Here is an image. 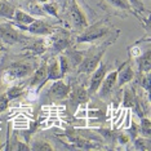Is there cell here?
<instances>
[{
	"instance_id": "obj_9",
	"label": "cell",
	"mask_w": 151,
	"mask_h": 151,
	"mask_svg": "<svg viewBox=\"0 0 151 151\" xmlns=\"http://www.w3.org/2000/svg\"><path fill=\"white\" fill-rule=\"evenodd\" d=\"M70 89H71L70 85L65 83L62 79H58V80H56V83L50 87L48 96L53 101H62V99L67 98L68 93H70Z\"/></svg>"
},
{
	"instance_id": "obj_6",
	"label": "cell",
	"mask_w": 151,
	"mask_h": 151,
	"mask_svg": "<svg viewBox=\"0 0 151 151\" xmlns=\"http://www.w3.org/2000/svg\"><path fill=\"white\" fill-rule=\"evenodd\" d=\"M13 25L17 29L29 31L30 34H34V35H50V34L54 32L53 27L49 23H47L45 21H43V19H34L30 25H26V26L16 25V23H13Z\"/></svg>"
},
{
	"instance_id": "obj_30",
	"label": "cell",
	"mask_w": 151,
	"mask_h": 151,
	"mask_svg": "<svg viewBox=\"0 0 151 151\" xmlns=\"http://www.w3.org/2000/svg\"><path fill=\"white\" fill-rule=\"evenodd\" d=\"M8 104H9V99H8V97H6V94L0 96V110H1V111H4V110L6 109Z\"/></svg>"
},
{
	"instance_id": "obj_13",
	"label": "cell",
	"mask_w": 151,
	"mask_h": 151,
	"mask_svg": "<svg viewBox=\"0 0 151 151\" xmlns=\"http://www.w3.org/2000/svg\"><path fill=\"white\" fill-rule=\"evenodd\" d=\"M25 49L29 53L35 54V56H39V54H43L44 52H47L48 44H47V42L44 39L29 40V42H27V45L25 47Z\"/></svg>"
},
{
	"instance_id": "obj_7",
	"label": "cell",
	"mask_w": 151,
	"mask_h": 151,
	"mask_svg": "<svg viewBox=\"0 0 151 151\" xmlns=\"http://www.w3.org/2000/svg\"><path fill=\"white\" fill-rule=\"evenodd\" d=\"M50 35H52V34H50ZM48 47H50V49H52L54 53L63 52V50H66L71 47V39H70V36L63 31L56 32L50 37V44Z\"/></svg>"
},
{
	"instance_id": "obj_28",
	"label": "cell",
	"mask_w": 151,
	"mask_h": 151,
	"mask_svg": "<svg viewBox=\"0 0 151 151\" xmlns=\"http://www.w3.org/2000/svg\"><path fill=\"white\" fill-rule=\"evenodd\" d=\"M141 132H142V136H146V137H150V133H151V123L147 118H143L141 119Z\"/></svg>"
},
{
	"instance_id": "obj_8",
	"label": "cell",
	"mask_w": 151,
	"mask_h": 151,
	"mask_svg": "<svg viewBox=\"0 0 151 151\" xmlns=\"http://www.w3.org/2000/svg\"><path fill=\"white\" fill-rule=\"evenodd\" d=\"M106 73H107V65L99 62V65L97 66V68H96L93 73H92L91 83H89V87H88V89H87L89 96L97 93V91H98L99 85H101V83H102V80H104Z\"/></svg>"
},
{
	"instance_id": "obj_2",
	"label": "cell",
	"mask_w": 151,
	"mask_h": 151,
	"mask_svg": "<svg viewBox=\"0 0 151 151\" xmlns=\"http://www.w3.org/2000/svg\"><path fill=\"white\" fill-rule=\"evenodd\" d=\"M110 30H111V27H110L107 19L98 21L91 26H87L83 31H80L76 37V43H93L96 40L106 36Z\"/></svg>"
},
{
	"instance_id": "obj_1",
	"label": "cell",
	"mask_w": 151,
	"mask_h": 151,
	"mask_svg": "<svg viewBox=\"0 0 151 151\" xmlns=\"http://www.w3.org/2000/svg\"><path fill=\"white\" fill-rule=\"evenodd\" d=\"M35 71V65L29 61H18L13 62L4 70L3 73V80L6 83H12L17 79H23L27 76H31Z\"/></svg>"
},
{
	"instance_id": "obj_10",
	"label": "cell",
	"mask_w": 151,
	"mask_h": 151,
	"mask_svg": "<svg viewBox=\"0 0 151 151\" xmlns=\"http://www.w3.org/2000/svg\"><path fill=\"white\" fill-rule=\"evenodd\" d=\"M118 71L119 70H114L109 74L106 73L104 80H102V83H101V85H99V88L97 91L99 97L105 98L106 96H109L110 93H111V91L116 85V80H118Z\"/></svg>"
},
{
	"instance_id": "obj_32",
	"label": "cell",
	"mask_w": 151,
	"mask_h": 151,
	"mask_svg": "<svg viewBox=\"0 0 151 151\" xmlns=\"http://www.w3.org/2000/svg\"><path fill=\"white\" fill-rule=\"evenodd\" d=\"M1 50H3V48H1V45H0V52H1Z\"/></svg>"
},
{
	"instance_id": "obj_23",
	"label": "cell",
	"mask_w": 151,
	"mask_h": 151,
	"mask_svg": "<svg viewBox=\"0 0 151 151\" xmlns=\"http://www.w3.org/2000/svg\"><path fill=\"white\" fill-rule=\"evenodd\" d=\"M123 106L124 107H133L136 104V98H134V96H133V92L130 91V88L129 87H127L124 89V99H123Z\"/></svg>"
},
{
	"instance_id": "obj_3",
	"label": "cell",
	"mask_w": 151,
	"mask_h": 151,
	"mask_svg": "<svg viewBox=\"0 0 151 151\" xmlns=\"http://www.w3.org/2000/svg\"><path fill=\"white\" fill-rule=\"evenodd\" d=\"M112 42H114V40H112ZM112 42L105 43L101 48H92V50H89L83 57L81 62L78 65V73H80V74H92L93 73L99 65V62H101L102 56H104L106 52V48Z\"/></svg>"
},
{
	"instance_id": "obj_12",
	"label": "cell",
	"mask_w": 151,
	"mask_h": 151,
	"mask_svg": "<svg viewBox=\"0 0 151 151\" xmlns=\"http://www.w3.org/2000/svg\"><path fill=\"white\" fill-rule=\"evenodd\" d=\"M88 97H89L88 91L83 85H75L73 89H70V93L67 96L68 101H70V105H73L74 107H76V106H79L80 104L87 102Z\"/></svg>"
},
{
	"instance_id": "obj_16",
	"label": "cell",
	"mask_w": 151,
	"mask_h": 151,
	"mask_svg": "<svg viewBox=\"0 0 151 151\" xmlns=\"http://www.w3.org/2000/svg\"><path fill=\"white\" fill-rule=\"evenodd\" d=\"M47 79L48 80H58V79H63L62 74L60 70V65L58 60L53 58V61L47 66Z\"/></svg>"
},
{
	"instance_id": "obj_22",
	"label": "cell",
	"mask_w": 151,
	"mask_h": 151,
	"mask_svg": "<svg viewBox=\"0 0 151 151\" xmlns=\"http://www.w3.org/2000/svg\"><path fill=\"white\" fill-rule=\"evenodd\" d=\"M42 9L43 12L45 13V14H49L52 17H56V18H58V5L56 4V3H44V4L42 5Z\"/></svg>"
},
{
	"instance_id": "obj_24",
	"label": "cell",
	"mask_w": 151,
	"mask_h": 151,
	"mask_svg": "<svg viewBox=\"0 0 151 151\" xmlns=\"http://www.w3.org/2000/svg\"><path fill=\"white\" fill-rule=\"evenodd\" d=\"M106 1H109L111 5L116 6V8L119 9H124V11H130L132 13H134V14H137V13L134 12V9L132 8V5L129 4L127 0H106Z\"/></svg>"
},
{
	"instance_id": "obj_20",
	"label": "cell",
	"mask_w": 151,
	"mask_h": 151,
	"mask_svg": "<svg viewBox=\"0 0 151 151\" xmlns=\"http://www.w3.org/2000/svg\"><path fill=\"white\" fill-rule=\"evenodd\" d=\"M65 56L68 58V61H70V63H71V67L73 66L78 67V65L81 62V60H83L84 53L83 52H78V50H74V49H70V48H68V50L65 53Z\"/></svg>"
},
{
	"instance_id": "obj_27",
	"label": "cell",
	"mask_w": 151,
	"mask_h": 151,
	"mask_svg": "<svg viewBox=\"0 0 151 151\" xmlns=\"http://www.w3.org/2000/svg\"><path fill=\"white\" fill-rule=\"evenodd\" d=\"M134 139V149L136 150H139V151H145V150H149L150 147L147 146V143H149V141L145 139L143 137H136V138H133Z\"/></svg>"
},
{
	"instance_id": "obj_31",
	"label": "cell",
	"mask_w": 151,
	"mask_h": 151,
	"mask_svg": "<svg viewBox=\"0 0 151 151\" xmlns=\"http://www.w3.org/2000/svg\"><path fill=\"white\" fill-rule=\"evenodd\" d=\"M115 138H118L119 143H122V145H125V143L129 142V136L128 134H124V133H122V134H118Z\"/></svg>"
},
{
	"instance_id": "obj_15",
	"label": "cell",
	"mask_w": 151,
	"mask_h": 151,
	"mask_svg": "<svg viewBox=\"0 0 151 151\" xmlns=\"http://www.w3.org/2000/svg\"><path fill=\"white\" fill-rule=\"evenodd\" d=\"M138 70L141 74H147L151 70V50L150 47L145 53H142L138 58Z\"/></svg>"
},
{
	"instance_id": "obj_11",
	"label": "cell",
	"mask_w": 151,
	"mask_h": 151,
	"mask_svg": "<svg viewBox=\"0 0 151 151\" xmlns=\"http://www.w3.org/2000/svg\"><path fill=\"white\" fill-rule=\"evenodd\" d=\"M47 61L44 60L42 65H40L37 68H35V71L32 73V76H31V81H30V87L31 88H36V89H40L44 84L48 81L47 79Z\"/></svg>"
},
{
	"instance_id": "obj_17",
	"label": "cell",
	"mask_w": 151,
	"mask_h": 151,
	"mask_svg": "<svg viewBox=\"0 0 151 151\" xmlns=\"http://www.w3.org/2000/svg\"><path fill=\"white\" fill-rule=\"evenodd\" d=\"M66 137L71 143H74V145L76 147H79V149H96V146L91 142V141L83 138V137H80L79 134H68L67 133Z\"/></svg>"
},
{
	"instance_id": "obj_21",
	"label": "cell",
	"mask_w": 151,
	"mask_h": 151,
	"mask_svg": "<svg viewBox=\"0 0 151 151\" xmlns=\"http://www.w3.org/2000/svg\"><path fill=\"white\" fill-rule=\"evenodd\" d=\"M58 60V65H60V70H61V74L62 76H65L71 68V63L68 61V58L65 56V54H60V57L57 58Z\"/></svg>"
},
{
	"instance_id": "obj_26",
	"label": "cell",
	"mask_w": 151,
	"mask_h": 151,
	"mask_svg": "<svg viewBox=\"0 0 151 151\" xmlns=\"http://www.w3.org/2000/svg\"><path fill=\"white\" fill-rule=\"evenodd\" d=\"M30 150L49 151V150H54V149H53V146L50 145L49 142H45V141H35V142H32V146L30 147Z\"/></svg>"
},
{
	"instance_id": "obj_4",
	"label": "cell",
	"mask_w": 151,
	"mask_h": 151,
	"mask_svg": "<svg viewBox=\"0 0 151 151\" xmlns=\"http://www.w3.org/2000/svg\"><path fill=\"white\" fill-rule=\"evenodd\" d=\"M67 16L70 19V25L75 31H83L85 27L88 26L87 16L81 6L76 3V0H70L67 8Z\"/></svg>"
},
{
	"instance_id": "obj_5",
	"label": "cell",
	"mask_w": 151,
	"mask_h": 151,
	"mask_svg": "<svg viewBox=\"0 0 151 151\" xmlns=\"http://www.w3.org/2000/svg\"><path fill=\"white\" fill-rule=\"evenodd\" d=\"M0 39L8 44H21L27 43L30 40V37L23 35L21 31H18L13 23L4 22L0 23Z\"/></svg>"
},
{
	"instance_id": "obj_25",
	"label": "cell",
	"mask_w": 151,
	"mask_h": 151,
	"mask_svg": "<svg viewBox=\"0 0 151 151\" xmlns=\"http://www.w3.org/2000/svg\"><path fill=\"white\" fill-rule=\"evenodd\" d=\"M25 93V91H23L22 87H18V85H14V87H11L6 91V97H8L9 101H12V99H16L18 97H21V96Z\"/></svg>"
},
{
	"instance_id": "obj_19",
	"label": "cell",
	"mask_w": 151,
	"mask_h": 151,
	"mask_svg": "<svg viewBox=\"0 0 151 151\" xmlns=\"http://www.w3.org/2000/svg\"><path fill=\"white\" fill-rule=\"evenodd\" d=\"M34 17L29 13L21 11V9H16L14 11V16H13V21H14L16 25H22V26H26V25H30L32 21H34Z\"/></svg>"
},
{
	"instance_id": "obj_18",
	"label": "cell",
	"mask_w": 151,
	"mask_h": 151,
	"mask_svg": "<svg viewBox=\"0 0 151 151\" xmlns=\"http://www.w3.org/2000/svg\"><path fill=\"white\" fill-rule=\"evenodd\" d=\"M16 6L8 0H0V17L5 19H13Z\"/></svg>"
},
{
	"instance_id": "obj_29",
	"label": "cell",
	"mask_w": 151,
	"mask_h": 151,
	"mask_svg": "<svg viewBox=\"0 0 151 151\" xmlns=\"http://www.w3.org/2000/svg\"><path fill=\"white\" fill-rule=\"evenodd\" d=\"M127 1L129 3L130 5H132V8L134 9V12H145V6H143L142 1L141 0H127Z\"/></svg>"
},
{
	"instance_id": "obj_14",
	"label": "cell",
	"mask_w": 151,
	"mask_h": 151,
	"mask_svg": "<svg viewBox=\"0 0 151 151\" xmlns=\"http://www.w3.org/2000/svg\"><path fill=\"white\" fill-rule=\"evenodd\" d=\"M133 78H134V71H133V68L127 63L122 65L120 71H118V80H116V84H118V87H124Z\"/></svg>"
}]
</instances>
